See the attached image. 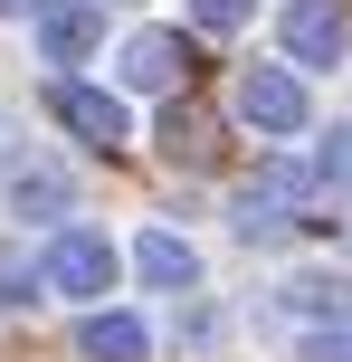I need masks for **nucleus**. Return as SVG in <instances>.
I'll use <instances>...</instances> for the list:
<instances>
[{
	"label": "nucleus",
	"instance_id": "7ed1b4c3",
	"mask_svg": "<svg viewBox=\"0 0 352 362\" xmlns=\"http://www.w3.org/2000/svg\"><path fill=\"white\" fill-rule=\"evenodd\" d=\"M343 38H352V19L334 10V0H286V19H277L286 76H305V67H334V57H343Z\"/></svg>",
	"mask_w": 352,
	"mask_h": 362
},
{
	"label": "nucleus",
	"instance_id": "6e6552de",
	"mask_svg": "<svg viewBox=\"0 0 352 362\" xmlns=\"http://www.w3.org/2000/svg\"><path fill=\"white\" fill-rule=\"evenodd\" d=\"M133 276L181 296V286H200V248H190L181 229H143V238H133Z\"/></svg>",
	"mask_w": 352,
	"mask_h": 362
},
{
	"label": "nucleus",
	"instance_id": "9d476101",
	"mask_svg": "<svg viewBox=\"0 0 352 362\" xmlns=\"http://www.w3.org/2000/svg\"><path fill=\"white\" fill-rule=\"evenodd\" d=\"M229 229H238L248 248H257V238H286V229H296V210H286L277 191H238V210H229Z\"/></svg>",
	"mask_w": 352,
	"mask_h": 362
},
{
	"label": "nucleus",
	"instance_id": "ddd939ff",
	"mask_svg": "<svg viewBox=\"0 0 352 362\" xmlns=\"http://www.w3.org/2000/svg\"><path fill=\"white\" fill-rule=\"evenodd\" d=\"M305 181H324V191H352V124H334V134L315 144V172H305Z\"/></svg>",
	"mask_w": 352,
	"mask_h": 362
},
{
	"label": "nucleus",
	"instance_id": "f03ea898",
	"mask_svg": "<svg viewBox=\"0 0 352 362\" xmlns=\"http://www.w3.org/2000/svg\"><path fill=\"white\" fill-rule=\"evenodd\" d=\"M48 115H57L86 153H114V144L133 134V124H124V95H114V86H86V76H57V86H48Z\"/></svg>",
	"mask_w": 352,
	"mask_h": 362
},
{
	"label": "nucleus",
	"instance_id": "f8f14e48",
	"mask_svg": "<svg viewBox=\"0 0 352 362\" xmlns=\"http://www.w3.org/2000/svg\"><path fill=\"white\" fill-rule=\"evenodd\" d=\"M162 144H171V163H210V115L171 105V115H162Z\"/></svg>",
	"mask_w": 352,
	"mask_h": 362
},
{
	"label": "nucleus",
	"instance_id": "2eb2a0df",
	"mask_svg": "<svg viewBox=\"0 0 352 362\" xmlns=\"http://www.w3.org/2000/svg\"><path fill=\"white\" fill-rule=\"evenodd\" d=\"M29 286H38V276H29V257H10V248H0V305H19Z\"/></svg>",
	"mask_w": 352,
	"mask_h": 362
},
{
	"label": "nucleus",
	"instance_id": "423d86ee",
	"mask_svg": "<svg viewBox=\"0 0 352 362\" xmlns=\"http://www.w3.org/2000/svg\"><path fill=\"white\" fill-rule=\"evenodd\" d=\"M29 29H38V57H95V38H105V10L95 0H38L29 10Z\"/></svg>",
	"mask_w": 352,
	"mask_h": 362
},
{
	"label": "nucleus",
	"instance_id": "f3484780",
	"mask_svg": "<svg viewBox=\"0 0 352 362\" xmlns=\"http://www.w3.org/2000/svg\"><path fill=\"white\" fill-rule=\"evenodd\" d=\"M0 10H38V0H0Z\"/></svg>",
	"mask_w": 352,
	"mask_h": 362
},
{
	"label": "nucleus",
	"instance_id": "0eeeda50",
	"mask_svg": "<svg viewBox=\"0 0 352 362\" xmlns=\"http://www.w3.org/2000/svg\"><path fill=\"white\" fill-rule=\"evenodd\" d=\"M76 353L86 362H152V325L124 315V305H95L86 325H76Z\"/></svg>",
	"mask_w": 352,
	"mask_h": 362
},
{
	"label": "nucleus",
	"instance_id": "dca6fc26",
	"mask_svg": "<svg viewBox=\"0 0 352 362\" xmlns=\"http://www.w3.org/2000/svg\"><path fill=\"white\" fill-rule=\"evenodd\" d=\"M248 10H257V0H200V29H238Z\"/></svg>",
	"mask_w": 352,
	"mask_h": 362
},
{
	"label": "nucleus",
	"instance_id": "4468645a",
	"mask_svg": "<svg viewBox=\"0 0 352 362\" xmlns=\"http://www.w3.org/2000/svg\"><path fill=\"white\" fill-rule=\"evenodd\" d=\"M305 362H352V325H315L305 334Z\"/></svg>",
	"mask_w": 352,
	"mask_h": 362
},
{
	"label": "nucleus",
	"instance_id": "9b49d317",
	"mask_svg": "<svg viewBox=\"0 0 352 362\" xmlns=\"http://www.w3.org/2000/svg\"><path fill=\"white\" fill-rule=\"evenodd\" d=\"M286 305H305V315H352V276H296V286H286Z\"/></svg>",
	"mask_w": 352,
	"mask_h": 362
},
{
	"label": "nucleus",
	"instance_id": "20e7f679",
	"mask_svg": "<svg viewBox=\"0 0 352 362\" xmlns=\"http://www.w3.org/2000/svg\"><path fill=\"white\" fill-rule=\"evenodd\" d=\"M238 115H248L257 134H305V124H315V105H305V76H286L277 57L238 76Z\"/></svg>",
	"mask_w": 352,
	"mask_h": 362
},
{
	"label": "nucleus",
	"instance_id": "1a4fd4ad",
	"mask_svg": "<svg viewBox=\"0 0 352 362\" xmlns=\"http://www.w3.org/2000/svg\"><path fill=\"white\" fill-rule=\"evenodd\" d=\"M10 200L29 219H57V210H67V172H57V163H19L10 172Z\"/></svg>",
	"mask_w": 352,
	"mask_h": 362
},
{
	"label": "nucleus",
	"instance_id": "39448f33",
	"mask_svg": "<svg viewBox=\"0 0 352 362\" xmlns=\"http://www.w3.org/2000/svg\"><path fill=\"white\" fill-rule=\"evenodd\" d=\"M114 76H124V86H143V95L181 86V76H190V38H181V29H133L124 48H114Z\"/></svg>",
	"mask_w": 352,
	"mask_h": 362
},
{
	"label": "nucleus",
	"instance_id": "f257e3e1",
	"mask_svg": "<svg viewBox=\"0 0 352 362\" xmlns=\"http://www.w3.org/2000/svg\"><path fill=\"white\" fill-rule=\"evenodd\" d=\"M38 286H48V296H67V305H105V286H114V276H124V248H114V238L105 229H57L48 238V248H38Z\"/></svg>",
	"mask_w": 352,
	"mask_h": 362
}]
</instances>
